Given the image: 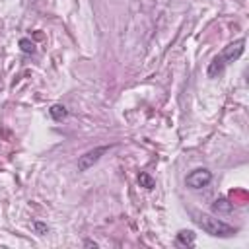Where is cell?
<instances>
[{
	"mask_svg": "<svg viewBox=\"0 0 249 249\" xmlns=\"http://www.w3.org/2000/svg\"><path fill=\"white\" fill-rule=\"evenodd\" d=\"M243 45H245V39H243V37L237 39V41H233V43H230V45H226V47L222 49V53L216 54V56L212 58V62L208 64V70H206L208 78L218 76L230 62H233L235 58H239L241 53H243Z\"/></svg>",
	"mask_w": 249,
	"mask_h": 249,
	"instance_id": "cell-1",
	"label": "cell"
},
{
	"mask_svg": "<svg viewBox=\"0 0 249 249\" xmlns=\"http://www.w3.org/2000/svg\"><path fill=\"white\" fill-rule=\"evenodd\" d=\"M195 222L212 237H231L237 230L226 222H222L220 218L212 216V214H196L195 216Z\"/></svg>",
	"mask_w": 249,
	"mask_h": 249,
	"instance_id": "cell-2",
	"label": "cell"
},
{
	"mask_svg": "<svg viewBox=\"0 0 249 249\" xmlns=\"http://www.w3.org/2000/svg\"><path fill=\"white\" fill-rule=\"evenodd\" d=\"M212 181V173L204 167H198V169H193L187 177H185V183L189 189H202L206 187L208 183Z\"/></svg>",
	"mask_w": 249,
	"mask_h": 249,
	"instance_id": "cell-3",
	"label": "cell"
},
{
	"mask_svg": "<svg viewBox=\"0 0 249 249\" xmlns=\"http://www.w3.org/2000/svg\"><path fill=\"white\" fill-rule=\"evenodd\" d=\"M107 150H109V146H97V148H93V150H88L84 156L78 158V171H88L93 163L99 161V158H101Z\"/></svg>",
	"mask_w": 249,
	"mask_h": 249,
	"instance_id": "cell-4",
	"label": "cell"
},
{
	"mask_svg": "<svg viewBox=\"0 0 249 249\" xmlns=\"http://www.w3.org/2000/svg\"><path fill=\"white\" fill-rule=\"evenodd\" d=\"M212 210L214 212H222V214H228V212H231L233 210V202H230V200H226V198H218L214 204H212Z\"/></svg>",
	"mask_w": 249,
	"mask_h": 249,
	"instance_id": "cell-5",
	"label": "cell"
},
{
	"mask_svg": "<svg viewBox=\"0 0 249 249\" xmlns=\"http://www.w3.org/2000/svg\"><path fill=\"white\" fill-rule=\"evenodd\" d=\"M177 243H179V245H187V247L195 245V233H193L191 230H181V231L177 233Z\"/></svg>",
	"mask_w": 249,
	"mask_h": 249,
	"instance_id": "cell-6",
	"label": "cell"
},
{
	"mask_svg": "<svg viewBox=\"0 0 249 249\" xmlns=\"http://www.w3.org/2000/svg\"><path fill=\"white\" fill-rule=\"evenodd\" d=\"M49 113H51V117H53L54 121H62V119L66 117V109H64L62 105H53V107L49 109Z\"/></svg>",
	"mask_w": 249,
	"mask_h": 249,
	"instance_id": "cell-7",
	"label": "cell"
},
{
	"mask_svg": "<svg viewBox=\"0 0 249 249\" xmlns=\"http://www.w3.org/2000/svg\"><path fill=\"white\" fill-rule=\"evenodd\" d=\"M138 183H140L142 187H146V189H152V187H154L152 177H150V175H146V173H140V175H138Z\"/></svg>",
	"mask_w": 249,
	"mask_h": 249,
	"instance_id": "cell-8",
	"label": "cell"
},
{
	"mask_svg": "<svg viewBox=\"0 0 249 249\" xmlns=\"http://www.w3.org/2000/svg\"><path fill=\"white\" fill-rule=\"evenodd\" d=\"M19 45H21V51H23V53H33V51H35L33 43H29L27 39H21V43H19Z\"/></svg>",
	"mask_w": 249,
	"mask_h": 249,
	"instance_id": "cell-9",
	"label": "cell"
},
{
	"mask_svg": "<svg viewBox=\"0 0 249 249\" xmlns=\"http://www.w3.org/2000/svg\"><path fill=\"white\" fill-rule=\"evenodd\" d=\"M35 230H37L39 233H47V230H49V228H47V226H43V224H35Z\"/></svg>",
	"mask_w": 249,
	"mask_h": 249,
	"instance_id": "cell-10",
	"label": "cell"
}]
</instances>
